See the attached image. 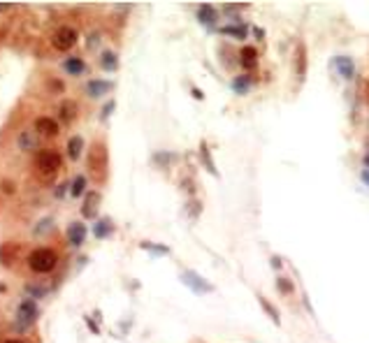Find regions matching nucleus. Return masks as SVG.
<instances>
[{
    "label": "nucleus",
    "instance_id": "f257e3e1",
    "mask_svg": "<svg viewBox=\"0 0 369 343\" xmlns=\"http://www.w3.org/2000/svg\"><path fill=\"white\" fill-rule=\"evenodd\" d=\"M56 262H58V255H56L51 248H37L28 255V267H31L33 271H37V274H49V271H53Z\"/></svg>",
    "mask_w": 369,
    "mask_h": 343
},
{
    "label": "nucleus",
    "instance_id": "f03ea898",
    "mask_svg": "<svg viewBox=\"0 0 369 343\" xmlns=\"http://www.w3.org/2000/svg\"><path fill=\"white\" fill-rule=\"evenodd\" d=\"M35 163H37V169L42 172V174H56L58 169H61V156H58V151H51V148H44L40 151L37 156H35Z\"/></svg>",
    "mask_w": 369,
    "mask_h": 343
},
{
    "label": "nucleus",
    "instance_id": "7ed1b4c3",
    "mask_svg": "<svg viewBox=\"0 0 369 343\" xmlns=\"http://www.w3.org/2000/svg\"><path fill=\"white\" fill-rule=\"evenodd\" d=\"M35 318H37V304L33 302V299H23L19 304V309H17V327L19 329H28L33 323H35Z\"/></svg>",
    "mask_w": 369,
    "mask_h": 343
},
{
    "label": "nucleus",
    "instance_id": "20e7f679",
    "mask_svg": "<svg viewBox=\"0 0 369 343\" xmlns=\"http://www.w3.org/2000/svg\"><path fill=\"white\" fill-rule=\"evenodd\" d=\"M51 42L58 51H67V49H72L74 42H77V31L70 28V26H63V28H58V31L53 33Z\"/></svg>",
    "mask_w": 369,
    "mask_h": 343
},
{
    "label": "nucleus",
    "instance_id": "39448f33",
    "mask_svg": "<svg viewBox=\"0 0 369 343\" xmlns=\"http://www.w3.org/2000/svg\"><path fill=\"white\" fill-rule=\"evenodd\" d=\"M88 169H93L98 177H102L107 169V151L102 144H95L91 148V156H88Z\"/></svg>",
    "mask_w": 369,
    "mask_h": 343
},
{
    "label": "nucleus",
    "instance_id": "423d86ee",
    "mask_svg": "<svg viewBox=\"0 0 369 343\" xmlns=\"http://www.w3.org/2000/svg\"><path fill=\"white\" fill-rule=\"evenodd\" d=\"M17 146L21 148V151H35L37 148V132L35 130H21V135H19V139H17Z\"/></svg>",
    "mask_w": 369,
    "mask_h": 343
},
{
    "label": "nucleus",
    "instance_id": "0eeeda50",
    "mask_svg": "<svg viewBox=\"0 0 369 343\" xmlns=\"http://www.w3.org/2000/svg\"><path fill=\"white\" fill-rule=\"evenodd\" d=\"M17 255H19V244L7 241V244L0 246V262H2L5 267H12V264L17 262Z\"/></svg>",
    "mask_w": 369,
    "mask_h": 343
},
{
    "label": "nucleus",
    "instance_id": "6e6552de",
    "mask_svg": "<svg viewBox=\"0 0 369 343\" xmlns=\"http://www.w3.org/2000/svg\"><path fill=\"white\" fill-rule=\"evenodd\" d=\"M35 128H37V132H42V135H47V137L58 135V123H56L53 118H49V116L37 118V121H35Z\"/></svg>",
    "mask_w": 369,
    "mask_h": 343
},
{
    "label": "nucleus",
    "instance_id": "1a4fd4ad",
    "mask_svg": "<svg viewBox=\"0 0 369 343\" xmlns=\"http://www.w3.org/2000/svg\"><path fill=\"white\" fill-rule=\"evenodd\" d=\"M184 281H186V285H190L195 292H207V290H211V285H207V283L202 281L200 276L195 274V271H186L184 274Z\"/></svg>",
    "mask_w": 369,
    "mask_h": 343
},
{
    "label": "nucleus",
    "instance_id": "9d476101",
    "mask_svg": "<svg viewBox=\"0 0 369 343\" xmlns=\"http://www.w3.org/2000/svg\"><path fill=\"white\" fill-rule=\"evenodd\" d=\"M84 237H86V228L82 223H72L70 229H67V239L72 246H79V244H84Z\"/></svg>",
    "mask_w": 369,
    "mask_h": 343
},
{
    "label": "nucleus",
    "instance_id": "9b49d317",
    "mask_svg": "<svg viewBox=\"0 0 369 343\" xmlns=\"http://www.w3.org/2000/svg\"><path fill=\"white\" fill-rule=\"evenodd\" d=\"M98 204H100V195H98V193H88V195H86V202H84L82 213H84L86 218H93L95 211H98Z\"/></svg>",
    "mask_w": 369,
    "mask_h": 343
},
{
    "label": "nucleus",
    "instance_id": "f8f14e48",
    "mask_svg": "<svg viewBox=\"0 0 369 343\" xmlns=\"http://www.w3.org/2000/svg\"><path fill=\"white\" fill-rule=\"evenodd\" d=\"M239 56H242V65L246 70H253L255 65H258V51H255L253 47H244Z\"/></svg>",
    "mask_w": 369,
    "mask_h": 343
},
{
    "label": "nucleus",
    "instance_id": "ddd939ff",
    "mask_svg": "<svg viewBox=\"0 0 369 343\" xmlns=\"http://www.w3.org/2000/svg\"><path fill=\"white\" fill-rule=\"evenodd\" d=\"M109 88H112L109 82H88V86H86V91H88L91 98H100V95L109 93Z\"/></svg>",
    "mask_w": 369,
    "mask_h": 343
},
{
    "label": "nucleus",
    "instance_id": "4468645a",
    "mask_svg": "<svg viewBox=\"0 0 369 343\" xmlns=\"http://www.w3.org/2000/svg\"><path fill=\"white\" fill-rule=\"evenodd\" d=\"M297 61H295V72L300 79H304V74H306V49H304V44H300L297 47V56H295Z\"/></svg>",
    "mask_w": 369,
    "mask_h": 343
},
{
    "label": "nucleus",
    "instance_id": "2eb2a0df",
    "mask_svg": "<svg viewBox=\"0 0 369 343\" xmlns=\"http://www.w3.org/2000/svg\"><path fill=\"white\" fill-rule=\"evenodd\" d=\"M198 19H200L204 26H214V23H216V10H214L211 5H202L200 10H198Z\"/></svg>",
    "mask_w": 369,
    "mask_h": 343
},
{
    "label": "nucleus",
    "instance_id": "dca6fc26",
    "mask_svg": "<svg viewBox=\"0 0 369 343\" xmlns=\"http://www.w3.org/2000/svg\"><path fill=\"white\" fill-rule=\"evenodd\" d=\"M82 148H84V139L82 137H72L70 142H67V156L77 160V158L82 156Z\"/></svg>",
    "mask_w": 369,
    "mask_h": 343
},
{
    "label": "nucleus",
    "instance_id": "f3484780",
    "mask_svg": "<svg viewBox=\"0 0 369 343\" xmlns=\"http://www.w3.org/2000/svg\"><path fill=\"white\" fill-rule=\"evenodd\" d=\"M61 118H63V121L77 118V104H74L72 100H65V102L61 104Z\"/></svg>",
    "mask_w": 369,
    "mask_h": 343
},
{
    "label": "nucleus",
    "instance_id": "a211bd4d",
    "mask_svg": "<svg viewBox=\"0 0 369 343\" xmlns=\"http://www.w3.org/2000/svg\"><path fill=\"white\" fill-rule=\"evenodd\" d=\"M335 65H337V70L341 72V77H353V63H351V58H337L335 61Z\"/></svg>",
    "mask_w": 369,
    "mask_h": 343
},
{
    "label": "nucleus",
    "instance_id": "6ab92c4d",
    "mask_svg": "<svg viewBox=\"0 0 369 343\" xmlns=\"http://www.w3.org/2000/svg\"><path fill=\"white\" fill-rule=\"evenodd\" d=\"M65 70L70 74H82L86 70V65H84V61H79V58H67V61H65Z\"/></svg>",
    "mask_w": 369,
    "mask_h": 343
},
{
    "label": "nucleus",
    "instance_id": "aec40b11",
    "mask_svg": "<svg viewBox=\"0 0 369 343\" xmlns=\"http://www.w3.org/2000/svg\"><path fill=\"white\" fill-rule=\"evenodd\" d=\"M200 156H202V163L207 165V169H209L214 177H218V172H216V165H214V160H211V153H209V148H207V144L200 146Z\"/></svg>",
    "mask_w": 369,
    "mask_h": 343
},
{
    "label": "nucleus",
    "instance_id": "412c9836",
    "mask_svg": "<svg viewBox=\"0 0 369 343\" xmlns=\"http://www.w3.org/2000/svg\"><path fill=\"white\" fill-rule=\"evenodd\" d=\"M93 232H95V237H98V239H105L107 234L112 232V225H109V220H100V223H98V225L93 228Z\"/></svg>",
    "mask_w": 369,
    "mask_h": 343
},
{
    "label": "nucleus",
    "instance_id": "4be33fe9",
    "mask_svg": "<svg viewBox=\"0 0 369 343\" xmlns=\"http://www.w3.org/2000/svg\"><path fill=\"white\" fill-rule=\"evenodd\" d=\"M84 188H86V179H84V177H77V179L72 181V188H70L72 197H79V195H84Z\"/></svg>",
    "mask_w": 369,
    "mask_h": 343
},
{
    "label": "nucleus",
    "instance_id": "5701e85b",
    "mask_svg": "<svg viewBox=\"0 0 369 343\" xmlns=\"http://www.w3.org/2000/svg\"><path fill=\"white\" fill-rule=\"evenodd\" d=\"M116 65H118V61H116V53H112V51L102 53V67H105V70H116Z\"/></svg>",
    "mask_w": 369,
    "mask_h": 343
},
{
    "label": "nucleus",
    "instance_id": "b1692460",
    "mask_svg": "<svg viewBox=\"0 0 369 343\" xmlns=\"http://www.w3.org/2000/svg\"><path fill=\"white\" fill-rule=\"evenodd\" d=\"M232 86H235L237 93H246V91H249V79H246V77H237Z\"/></svg>",
    "mask_w": 369,
    "mask_h": 343
},
{
    "label": "nucleus",
    "instance_id": "393cba45",
    "mask_svg": "<svg viewBox=\"0 0 369 343\" xmlns=\"http://www.w3.org/2000/svg\"><path fill=\"white\" fill-rule=\"evenodd\" d=\"M260 306H263L265 311L269 313V318H272V320H274V323L279 325V313H276V309H274V306H272V304L267 302V299H260Z\"/></svg>",
    "mask_w": 369,
    "mask_h": 343
},
{
    "label": "nucleus",
    "instance_id": "a878e982",
    "mask_svg": "<svg viewBox=\"0 0 369 343\" xmlns=\"http://www.w3.org/2000/svg\"><path fill=\"white\" fill-rule=\"evenodd\" d=\"M51 229V218H44L40 223V228H35V234H44V232H49Z\"/></svg>",
    "mask_w": 369,
    "mask_h": 343
},
{
    "label": "nucleus",
    "instance_id": "bb28decb",
    "mask_svg": "<svg viewBox=\"0 0 369 343\" xmlns=\"http://www.w3.org/2000/svg\"><path fill=\"white\" fill-rule=\"evenodd\" d=\"M223 33H228V35H237V37H244V35H246V28H232V26H225Z\"/></svg>",
    "mask_w": 369,
    "mask_h": 343
},
{
    "label": "nucleus",
    "instance_id": "cd10ccee",
    "mask_svg": "<svg viewBox=\"0 0 369 343\" xmlns=\"http://www.w3.org/2000/svg\"><path fill=\"white\" fill-rule=\"evenodd\" d=\"M276 285H279V290H281V292H285V294H290V292H293V285H290V283H288V281H284V278H281V281L276 283Z\"/></svg>",
    "mask_w": 369,
    "mask_h": 343
},
{
    "label": "nucleus",
    "instance_id": "c85d7f7f",
    "mask_svg": "<svg viewBox=\"0 0 369 343\" xmlns=\"http://www.w3.org/2000/svg\"><path fill=\"white\" fill-rule=\"evenodd\" d=\"M26 290H28V294H35V297H40V294H44V288H35V285H28V288H26Z\"/></svg>",
    "mask_w": 369,
    "mask_h": 343
},
{
    "label": "nucleus",
    "instance_id": "c756f323",
    "mask_svg": "<svg viewBox=\"0 0 369 343\" xmlns=\"http://www.w3.org/2000/svg\"><path fill=\"white\" fill-rule=\"evenodd\" d=\"M2 190H5V193H14V186H12V181H2Z\"/></svg>",
    "mask_w": 369,
    "mask_h": 343
},
{
    "label": "nucleus",
    "instance_id": "7c9ffc66",
    "mask_svg": "<svg viewBox=\"0 0 369 343\" xmlns=\"http://www.w3.org/2000/svg\"><path fill=\"white\" fill-rule=\"evenodd\" d=\"M98 44V35H93V37H88V47H95Z\"/></svg>",
    "mask_w": 369,
    "mask_h": 343
},
{
    "label": "nucleus",
    "instance_id": "2f4dec72",
    "mask_svg": "<svg viewBox=\"0 0 369 343\" xmlns=\"http://www.w3.org/2000/svg\"><path fill=\"white\" fill-rule=\"evenodd\" d=\"M5 10H10V5H7V2H0V12H5Z\"/></svg>",
    "mask_w": 369,
    "mask_h": 343
},
{
    "label": "nucleus",
    "instance_id": "473e14b6",
    "mask_svg": "<svg viewBox=\"0 0 369 343\" xmlns=\"http://www.w3.org/2000/svg\"><path fill=\"white\" fill-rule=\"evenodd\" d=\"M362 179H365V181L369 183V172H365V174H362Z\"/></svg>",
    "mask_w": 369,
    "mask_h": 343
},
{
    "label": "nucleus",
    "instance_id": "72a5a7b5",
    "mask_svg": "<svg viewBox=\"0 0 369 343\" xmlns=\"http://www.w3.org/2000/svg\"><path fill=\"white\" fill-rule=\"evenodd\" d=\"M5 343H23V341H17V339H12V341H5Z\"/></svg>",
    "mask_w": 369,
    "mask_h": 343
},
{
    "label": "nucleus",
    "instance_id": "f704fd0d",
    "mask_svg": "<svg viewBox=\"0 0 369 343\" xmlns=\"http://www.w3.org/2000/svg\"><path fill=\"white\" fill-rule=\"evenodd\" d=\"M365 163H367V167H369V156H367V158H365Z\"/></svg>",
    "mask_w": 369,
    "mask_h": 343
}]
</instances>
